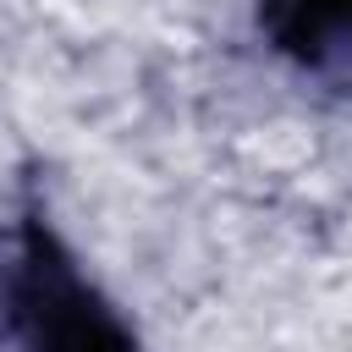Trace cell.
I'll return each instance as SVG.
<instances>
[{"label": "cell", "mask_w": 352, "mask_h": 352, "mask_svg": "<svg viewBox=\"0 0 352 352\" xmlns=\"http://www.w3.org/2000/svg\"><path fill=\"white\" fill-rule=\"evenodd\" d=\"M258 28L302 72L352 82V0H258Z\"/></svg>", "instance_id": "7a4b0ae2"}, {"label": "cell", "mask_w": 352, "mask_h": 352, "mask_svg": "<svg viewBox=\"0 0 352 352\" xmlns=\"http://www.w3.org/2000/svg\"><path fill=\"white\" fill-rule=\"evenodd\" d=\"M0 336L16 352H138L121 314L82 280L55 226L28 209L0 253Z\"/></svg>", "instance_id": "6da1fadb"}]
</instances>
